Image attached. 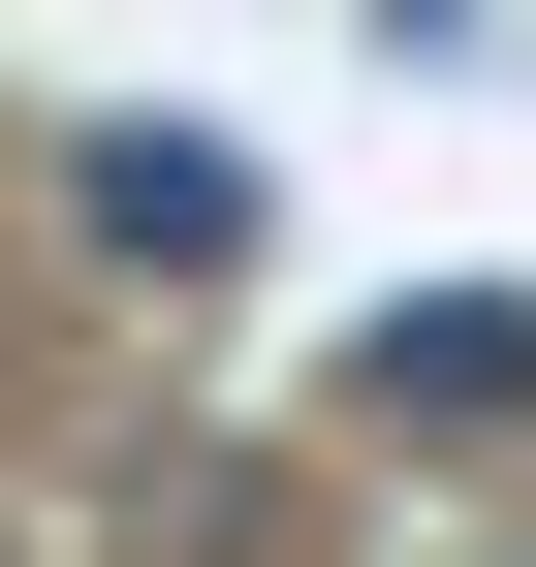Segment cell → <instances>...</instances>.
Returning <instances> with one entry per match:
<instances>
[{"label":"cell","mask_w":536,"mask_h":567,"mask_svg":"<svg viewBox=\"0 0 536 567\" xmlns=\"http://www.w3.org/2000/svg\"><path fill=\"white\" fill-rule=\"evenodd\" d=\"M348 410H379V442H505V410H536V316H379Z\"/></svg>","instance_id":"2"},{"label":"cell","mask_w":536,"mask_h":567,"mask_svg":"<svg viewBox=\"0 0 536 567\" xmlns=\"http://www.w3.org/2000/svg\"><path fill=\"white\" fill-rule=\"evenodd\" d=\"M95 252L126 284H221L252 252V158H221V126H95Z\"/></svg>","instance_id":"1"}]
</instances>
